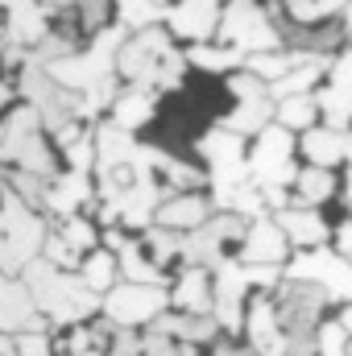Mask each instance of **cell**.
<instances>
[{"mask_svg":"<svg viewBox=\"0 0 352 356\" xmlns=\"http://www.w3.org/2000/svg\"><path fill=\"white\" fill-rule=\"evenodd\" d=\"M54 137H58V145L67 149V145H75V141L83 137V129H79V120H67L63 129H54Z\"/></svg>","mask_w":352,"mask_h":356,"instance_id":"obj_43","label":"cell"},{"mask_svg":"<svg viewBox=\"0 0 352 356\" xmlns=\"http://www.w3.org/2000/svg\"><path fill=\"white\" fill-rule=\"evenodd\" d=\"M75 46H71V38L67 33H46L42 42H38V54H33V63H42V67H54L58 58H67Z\"/></svg>","mask_w":352,"mask_h":356,"instance_id":"obj_32","label":"cell"},{"mask_svg":"<svg viewBox=\"0 0 352 356\" xmlns=\"http://www.w3.org/2000/svg\"><path fill=\"white\" fill-rule=\"evenodd\" d=\"M199 154L211 166V186H232V182H241V178L249 175V158L241 149V133H232V129L207 133L199 141Z\"/></svg>","mask_w":352,"mask_h":356,"instance_id":"obj_8","label":"cell"},{"mask_svg":"<svg viewBox=\"0 0 352 356\" xmlns=\"http://www.w3.org/2000/svg\"><path fill=\"white\" fill-rule=\"evenodd\" d=\"M290 154H294L290 129H286V124H265L262 137H257V149H253V158H249V170H253L257 182H278V186H286V182L298 178Z\"/></svg>","mask_w":352,"mask_h":356,"instance_id":"obj_6","label":"cell"},{"mask_svg":"<svg viewBox=\"0 0 352 356\" xmlns=\"http://www.w3.org/2000/svg\"><path fill=\"white\" fill-rule=\"evenodd\" d=\"M328 71H332V83H336V88L352 91V54H344L340 63H332Z\"/></svg>","mask_w":352,"mask_h":356,"instance_id":"obj_42","label":"cell"},{"mask_svg":"<svg viewBox=\"0 0 352 356\" xmlns=\"http://www.w3.org/2000/svg\"><path fill=\"white\" fill-rule=\"evenodd\" d=\"M154 120V95L150 88H141V83H133V88L125 91V95H116V104H112V124H120V129H141V124H150Z\"/></svg>","mask_w":352,"mask_h":356,"instance_id":"obj_19","label":"cell"},{"mask_svg":"<svg viewBox=\"0 0 352 356\" xmlns=\"http://www.w3.org/2000/svg\"><path fill=\"white\" fill-rule=\"evenodd\" d=\"M141 353H145V340H137L129 327H120L116 340H112V356H141Z\"/></svg>","mask_w":352,"mask_h":356,"instance_id":"obj_39","label":"cell"},{"mask_svg":"<svg viewBox=\"0 0 352 356\" xmlns=\"http://www.w3.org/2000/svg\"><path fill=\"white\" fill-rule=\"evenodd\" d=\"M67 166H71V170H91V166H95V141L79 137L75 145H67Z\"/></svg>","mask_w":352,"mask_h":356,"instance_id":"obj_36","label":"cell"},{"mask_svg":"<svg viewBox=\"0 0 352 356\" xmlns=\"http://www.w3.org/2000/svg\"><path fill=\"white\" fill-rule=\"evenodd\" d=\"M245 277H249V286H278V277H282V269L278 266H245Z\"/></svg>","mask_w":352,"mask_h":356,"instance_id":"obj_41","label":"cell"},{"mask_svg":"<svg viewBox=\"0 0 352 356\" xmlns=\"http://www.w3.org/2000/svg\"><path fill=\"white\" fill-rule=\"evenodd\" d=\"M349 8V0H319V13L323 17H332V13H344Z\"/></svg>","mask_w":352,"mask_h":356,"instance_id":"obj_44","label":"cell"},{"mask_svg":"<svg viewBox=\"0 0 352 356\" xmlns=\"http://www.w3.org/2000/svg\"><path fill=\"white\" fill-rule=\"evenodd\" d=\"M336 241H340V253H349V257H352V224H349V228H340V236H336Z\"/></svg>","mask_w":352,"mask_h":356,"instance_id":"obj_45","label":"cell"},{"mask_svg":"<svg viewBox=\"0 0 352 356\" xmlns=\"http://www.w3.org/2000/svg\"><path fill=\"white\" fill-rule=\"evenodd\" d=\"M349 356H352V344H349Z\"/></svg>","mask_w":352,"mask_h":356,"instance_id":"obj_52","label":"cell"},{"mask_svg":"<svg viewBox=\"0 0 352 356\" xmlns=\"http://www.w3.org/2000/svg\"><path fill=\"white\" fill-rule=\"evenodd\" d=\"M245 327H249L253 353H262V356H282V353H286V327H282V319H278V307H273V302L257 298V302H253V311H249V319H245Z\"/></svg>","mask_w":352,"mask_h":356,"instance_id":"obj_14","label":"cell"},{"mask_svg":"<svg viewBox=\"0 0 352 356\" xmlns=\"http://www.w3.org/2000/svg\"><path fill=\"white\" fill-rule=\"evenodd\" d=\"M145 249H150V257L158 266H170L175 257H182V236L175 228H150L145 232Z\"/></svg>","mask_w":352,"mask_h":356,"instance_id":"obj_29","label":"cell"},{"mask_svg":"<svg viewBox=\"0 0 352 356\" xmlns=\"http://www.w3.org/2000/svg\"><path fill=\"white\" fill-rule=\"evenodd\" d=\"M216 356H245V353H232V348H220Z\"/></svg>","mask_w":352,"mask_h":356,"instance_id":"obj_50","label":"cell"},{"mask_svg":"<svg viewBox=\"0 0 352 356\" xmlns=\"http://www.w3.org/2000/svg\"><path fill=\"white\" fill-rule=\"evenodd\" d=\"M220 38H224V46H237L245 54H262V50L282 46V29L269 21V13L257 0H232L228 13L220 17Z\"/></svg>","mask_w":352,"mask_h":356,"instance_id":"obj_3","label":"cell"},{"mask_svg":"<svg viewBox=\"0 0 352 356\" xmlns=\"http://www.w3.org/2000/svg\"><path fill=\"white\" fill-rule=\"evenodd\" d=\"M4 104H8V88H4V83H0V108H4Z\"/></svg>","mask_w":352,"mask_h":356,"instance_id":"obj_49","label":"cell"},{"mask_svg":"<svg viewBox=\"0 0 352 356\" xmlns=\"http://www.w3.org/2000/svg\"><path fill=\"white\" fill-rule=\"evenodd\" d=\"M349 332H344V323L340 319H328V323H319L315 327V344H319V356H349Z\"/></svg>","mask_w":352,"mask_h":356,"instance_id":"obj_31","label":"cell"},{"mask_svg":"<svg viewBox=\"0 0 352 356\" xmlns=\"http://www.w3.org/2000/svg\"><path fill=\"white\" fill-rule=\"evenodd\" d=\"M216 327H220V319L216 315H191V311H182V315H162L158 319V332H166V336H175L182 344H203V340H211L216 336Z\"/></svg>","mask_w":352,"mask_h":356,"instance_id":"obj_20","label":"cell"},{"mask_svg":"<svg viewBox=\"0 0 352 356\" xmlns=\"http://www.w3.org/2000/svg\"><path fill=\"white\" fill-rule=\"evenodd\" d=\"M83 199H91L88 170H67V175L46 191V207H50V211H58V216H71Z\"/></svg>","mask_w":352,"mask_h":356,"instance_id":"obj_21","label":"cell"},{"mask_svg":"<svg viewBox=\"0 0 352 356\" xmlns=\"http://www.w3.org/2000/svg\"><path fill=\"white\" fill-rule=\"evenodd\" d=\"M116 261L108 257V253H91L88 257V266H83V282H88L95 294H108L112 290V282H116Z\"/></svg>","mask_w":352,"mask_h":356,"instance_id":"obj_30","label":"cell"},{"mask_svg":"<svg viewBox=\"0 0 352 356\" xmlns=\"http://www.w3.org/2000/svg\"><path fill=\"white\" fill-rule=\"evenodd\" d=\"M207 216H211V203L203 195H170L158 207V224L162 228H175V232H191V228L207 224Z\"/></svg>","mask_w":352,"mask_h":356,"instance_id":"obj_16","label":"cell"},{"mask_svg":"<svg viewBox=\"0 0 352 356\" xmlns=\"http://www.w3.org/2000/svg\"><path fill=\"white\" fill-rule=\"evenodd\" d=\"M104 17H108V0H79V21L88 29H99Z\"/></svg>","mask_w":352,"mask_h":356,"instance_id":"obj_40","label":"cell"},{"mask_svg":"<svg viewBox=\"0 0 352 356\" xmlns=\"http://www.w3.org/2000/svg\"><path fill=\"white\" fill-rule=\"evenodd\" d=\"M340 323H344V332L352 336V307H344V315H340Z\"/></svg>","mask_w":352,"mask_h":356,"instance_id":"obj_48","label":"cell"},{"mask_svg":"<svg viewBox=\"0 0 352 356\" xmlns=\"http://www.w3.org/2000/svg\"><path fill=\"white\" fill-rule=\"evenodd\" d=\"M294 186H298V203L315 207V203L332 199V191H336V178H332V170H328V166H307V170H298Z\"/></svg>","mask_w":352,"mask_h":356,"instance_id":"obj_23","label":"cell"},{"mask_svg":"<svg viewBox=\"0 0 352 356\" xmlns=\"http://www.w3.org/2000/svg\"><path fill=\"white\" fill-rule=\"evenodd\" d=\"M278 124H286V129H311L315 120H319V104L311 99V95H286L282 104H278Z\"/></svg>","mask_w":352,"mask_h":356,"instance_id":"obj_24","label":"cell"},{"mask_svg":"<svg viewBox=\"0 0 352 356\" xmlns=\"http://www.w3.org/2000/svg\"><path fill=\"white\" fill-rule=\"evenodd\" d=\"M17 356H50V340L42 332H17Z\"/></svg>","mask_w":352,"mask_h":356,"instance_id":"obj_37","label":"cell"},{"mask_svg":"<svg viewBox=\"0 0 352 356\" xmlns=\"http://www.w3.org/2000/svg\"><path fill=\"white\" fill-rule=\"evenodd\" d=\"M315 104H319V112L328 116V124H332V129H349V120H352V91H344V88H336V83H332V88L319 91V99H315Z\"/></svg>","mask_w":352,"mask_h":356,"instance_id":"obj_27","label":"cell"},{"mask_svg":"<svg viewBox=\"0 0 352 356\" xmlns=\"http://www.w3.org/2000/svg\"><path fill=\"white\" fill-rule=\"evenodd\" d=\"M166 58H170V38H166L162 29H154V25H150V29H137V33H133V42H125V46H120V54H116V71H120L129 83L158 88Z\"/></svg>","mask_w":352,"mask_h":356,"instance_id":"obj_4","label":"cell"},{"mask_svg":"<svg viewBox=\"0 0 352 356\" xmlns=\"http://www.w3.org/2000/svg\"><path fill=\"white\" fill-rule=\"evenodd\" d=\"M4 8V38L25 46V42H42L50 29H46V4L42 0H0Z\"/></svg>","mask_w":352,"mask_h":356,"instance_id":"obj_13","label":"cell"},{"mask_svg":"<svg viewBox=\"0 0 352 356\" xmlns=\"http://www.w3.org/2000/svg\"><path fill=\"white\" fill-rule=\"evenodd\" d=\"M349 141L352 133H344V129H307L303 133V154H307V162L311 166H328V170H336L344 158H349Z\"/></svg>","mask_w":352,"mask_h":356,"instance_id":"obj_15","label":"cell"},{"mask_svg":"<svg viewBox=\"0 0 352 356\" xmlns=\"http://www.w3.org/2000/svg\"><path fill=\"white\" fill-rule=\"evenodd\" d=\"M278 224H282V232H286L294 245H323V241H328V224H323V216L311 211V207H282V211H278Z\"/></svg>","mask_w":352,"mask_h":356,"instance_id":"obj_18","label":"cell"},{"mask_svg":"<svg viewBox=\"0 0 352 356\" xmlns=\"http://www.w3.org/2000/svg\"><path fill=\"white\" fill-rule=\"evenodd\" d=\"M42 311L25 282H13V273L0 269V332H42Z\"/></svg>","mask_w":352,"mask_h":356,"instance_id":"obj_9","label":"cell"},{"mask_svg":"<svg viewBox=\"0 0 352 356\" xmlns=\"http://www.w3.org/2000/svg\"><path fill=\"white\" fill-rule=\"evenodd\" d=\"M42 4H46V8L54 13V8H67V4H75V0H42Z\"/></svg>","mask_w":352,"mask_h":356,"instance_id":"obj_47","label":"cell"},{"mask_svg":"<svg viewBox=\"0 0 352 356\" xmlns=\"http://www.w3.org/2000/svg\"><path fill=\"white\" fill-rule=\"evenodd\" d=\"M228 91L237 95V104H241V99H262V95H269L265 79H262V75H253V71H232Z\"/></svg>","mask_w":352,"mask_h":356,"instance_id":"obj_33","label":"cell"},{"mask_svg":"<svg viewBox=\"0 0 352 356\" xmlns=\"http://www.w3.org/2000/svg\"><path fill=\"white\" fill-rule=\"evenodd\" d=\"M42 245H46L42 216H33V207L17 191H4V199H0V269L21 273L42 253Z\"/></svg>","mask_w":352,"mask_h":356,"instance_id":"obj_2","label":"cell"},{"mask_svg":"<svg viewBox=\"0 0 352 356\" xmlns=\"http://www.w3.org/2000/svg\"><path fill=\"white\" fill-rule=\"evenodd\" d=\"M241 54L245 50H237V46H203V42H195L191 63L203 67V71H237L241 67Z\"/></svg>","mask_w":352,"mask_h":356,"instance_id":"obj_26","label":"cell"},{"mask_svg":"<svg viewBox=\"0 0 352 356\" xmlns=\"http://www.w3.org/2000/svg\"><path fill=\"white\" fill-rule=\"evenodd\" d=\"M269 120H273V104H269V95H262V99H241L232 108V116L224 120V129H232V133H262Z\"/></svg>","mask_w":352,"mask_h":356,"instance_id":"obj_22","label":"cell"},{"mask_svg":"<svg viewBox=\"0 0 352 356\" xmlns=\"http://www.w3.org/2000/svg\"><path fill=\"white\" fill-rule=\"evenodd\" d=\"M286 8H290V17H294L298 25H315V21H323L319 0H286Z\"/></svg>","mask_w":352,"mask_h":356,"instance_id":"obj_38","label":"cell"},{"mask_svg":"<svg viewBox=\"0 0 352 356\" xmlns=\"http://www.w3.org/2000/svg\"><path fill=\"white\" fill-rule=\"evenodd\" d=\"M13 353H17V340L8 332H0V356H13Z\"/></svg>","mask_w":352,"mask_h":356,"instance_id":"obj_46","label":"cell"},{"mask_svg":"<svg viewBox=\"0 0 352 356\" xmlns=\"http://www.w3.org/2000/svg\"><path fill=\"white\" fill-rule=\"evenodd\" d=\"M63 236H67V245H71L75 253H88L91 245H95V228H91L88 220H75V216H67V228H63Z\"/></svg>","mask_w":352,"mask_h":356,"instance_id":"obj_34","label":"cell"},{"mask_svg":"<svg viewBox=\"0 0 352 356\" xmlns=\"http://www.w3.org/2000/svg\"><path fill=\"white\" fill-rule=\"evenodd\" d=\"M290 253V236L282 232V224L273 220H253L241 236V261L245 266H282Z\"/></svg>","mask_w":352,"mask_h":356,"instance_id":"obj_10","label":"cell"},{"mask_svg":"<svg viewBox=\"0 0 352 356\" xmlns=\"http://www.w3.org/2000/svg\"><path fill=\"white\" fill-rule=\"evenodd\" d=\"M290 277H303V282H319L328 298L336 302H352V261L340 253H303L298 261H290Z\"/></svg>","mask_w":352,"mask_h":356,"instance_id":"obj_7","label":"cell"},{"mask_svg":"<svg viewBox=\"0 0 352 356\" xmlns=\"http://www.w3.org/2000/svg\"><path fill=\"white\" fill-rule=\"evenodd\" d=\"M166 21L178 38H191V42H207L216 29H220V4L216 0H175L166 8Z\"/></svg>","mask_w":352,"mask_h":356,"instance_id":"obj_12","label":"cell"},{"mask_svg":"<svg viewBox=\"0 0 352 356\" xmlns=\"http://www.w3.org/2000/svg\"><path fill=\"white\" fill-rule=\"evenodd\" d=\"M21 273H25V286H29L38 311L50 315L54 323H79V319H88L91 311L99 307V294L91 290L83 277H71L67 269L50 266L42 253L21 269Z\"/></svg>","mask_w":352,"mask_h":356,"instance_id":"obj_1","label":"cell"},{"mask_svg":"<svg viewBox=\"0 0 352 356\" xmlns=\"http://www.w3.org/2000/svg\"><path fill=\"white\" fill-rule=\"evenodd\" d=\"M216 307H211V315L220 319V327H241L245 323V311H241V298H245V290H249V277H245V266H232V261H220L216 266Z\"/></svg>","mask_w":352,"mask_h":356,"instance_id":"obj_11","label":"cell"},{"mask_svg":"<svg viewBox=\"0 0 352 356\" xmlns=\"http://www.w3.org/2000/svg\"><path fill=\"white\" fill-rule=\"evenodd\" d=\"M120 273L129 277V282H162V266L158 261H150L145 257V249L141 245H125L120 249Z\"/></svg>","mask_w":352,"mask_h":356,"instance_id":"obj_25","label":"cell"},{"mask_svg":"<svg viewBox=\"0 0 352 356\" xmlns=\"http://www.w3.org/2000/svg\"><path fill=\"white\" fill-rule=\"evenodd\" d=\"M166 307V290L158 282H129V286H112L104 298V311L116 327H137L145 319H158V311Z\"/></svg>","mask_w":352,"mask_h":356,"instance_id":"obj_5","label":"cell"},{"mask_svg":"<svg viewBox=\"0 0 352 356\" xmlns=\"http://www.w3.org/2000/svg\"><path fill=\"white\" fill-rule=\"evenodd\" d=\"M175 302L182 307V311H191V315H203V311L216 307V282H211L207 266H191L182 277H178Z\"/></svg>","mask_w":352,"mask_h":356,"instance_id":"obj_17","label":"cell"},{"mask_svg":"<svg viewBox=\"0 0 352 356\" xmlns=\"http://www.w3.org/2000/svg\"><path fill=\"white\" fill-rule=\"evenodd\" d=\"M116 8H120V21L129 29H150L154 21L166 17V8L158 0H116Z\"/></svg>","mask_w":352,"mask_h":356,"instance_id":"obj_28","label":"cell"},{"mask_svg":"<svg viewBox=\"0 0 352 356\" xmlns=\"http://www.w3.org/2000/svg\"><path fill=\"white\" fill-rule=\"evenodd\" d=\"M349 207H352V178H349Z\"/></svg>","mask_w":352,"mask_h":356,"instance_id":"obj_51","label":"cell"},{"mask_svg":"<svg viewBox=\"0 0 352 356\" xmlns=\"http://www.w3.org/2000/svg\"><path fill=\"white\" fill-rule=\"evenodd\" d=\"M42 257H46L50 266H58V269H71V266H75V249L67 245V236H46Z\"/></svg>","mask_w":352,"mask_h":356,"instance_id":"obj_35","label":"cell"}]
</instances>
